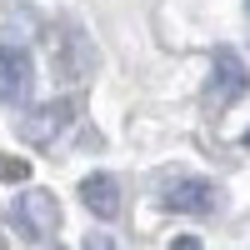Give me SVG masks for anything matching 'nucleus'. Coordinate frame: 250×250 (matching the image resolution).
I'll list each match as a JSON object with an SVG mask.
<instances>
[{"label": "nucleus", "instance_id": "f257e3e1", "mask_svg": "<svg viewBox=\"0 0 250 250\" xmlns=\"http://www.w3.org/2000/svg\"><path fill=\"white\" fill-rule=\"evenodd\" d=\"M10 220H15V230L25 235V240H50L60 230V200L55 190H45V185H30V190H20L15 205H10Z\"/></svg>", "mask_w": 250, "mask_h": 250}, {"label": "nucleus", "instance_id": "f03ea898", "mask_svg": "<svg viewBox=\"0 0 250 250\" xmlns=\"http://www.w3.org/2000/svg\"><path fill=\"white\" fill-rule=\"evenodd\" d=\"M215 195H220V190H215L205 175L175 170V175L160 180V210H170V215H210V210H215Z\"/></svg>", "mask_w": 250, "mask_h": 250}, {"label": "nucleus", "instance_id": "7ed1b4c3", "mask_svg": "<svg viewBox=\"0 0 250 250\" xmlns=\"http://www.w3.org/2000/svg\"><path fill=\"white\" fill-rule=\"evenodd\" d=\"M30 85H35V60H30V50L0 40V105L20 110L30 100Z\"/></svg>", "mask_w": 250, "mask_h": 250}, {"label": "nucleus", "instance_id": "20e7f679", "mask_svg": "<svg viewBox=\"0 0 250 250\" xmlns=\"http://www.w3.org/2000/svg\"><path fill=\"white\" fill-rule=\"evenodd\" d=\"M245 85H250L245 60H240L230 45H215V55H210V90H205V100L220 110V105H230V100H240Z\"/></svg>", "mask_w": 250, "mask_h": 250}, {"label": "nucleus", "instance_id": "39448f33", "mask_svg": "<svg viewBox=\"0 0 250 250\" xmlns=\"http://www.w3.org/2000/svg\"><path fill=\"white\" fill-rule=\"evenodd\" d=\"M75 110H80V100L75 95H60V100H45L40 110H30V115H20V135H25L30 145H50L65 125L75 120Z\"/></svg>", "mask_w": 250, "mask_h": 250}, {"label": "nucleus", "instance_id": "423d86ee", "mask_svg": "<svg viewBox=\"0 0 250 250\" xmlns=\"http://www.w3.org/2000/svg\"><path fill=\"white\" fill-rule=\"evenodd\" d=\"M80 205H85L95 220H115V215L125 210V200H120V180L105 175V170L85 175V180H80Z\"/></svg>", "mask_w": 250, "mask_h": 250}, {"label": "nucleus", "instance_id": "0eeeda50", "mask_svg": "<svg viewBox=\"0 0 250 250\" xmlns=\"http://www.w3.org/2000/svg\"><path fill=\"white\" fill-rule=\"evenodd\" d=\"M0 175H5L10 185H15V180H25V175H30V160H15V155H5V160H0Z\"/></svg>", "mask_w": 250, "mask_h": 250}, {"label": "nucleus", "instance_id": "6e6552de", "mask_svg": "<svg viewBox=\"0 0 250 250\" xmlns=\"http://www.w3.org/2000/svg\"><path fill=\"white\" fill-rule=\"evenodd\" d=\"M85 250H115V240H110L105 230H90V235H85Z\"/></svg>", "mask_w": 250, "mask_h": 250}, {"label": "nucleus", "instance_id": "1a4fd4ad", "mask_svg": "<svg viewBox=\"0 0 250 250\" xmlns=\"http://www.w3.org/2000/svg\"><path fill=\"white\" fill-rule=\"evenodd\" d=\"M170 250H200V240H195V235H175Z\"/></svg>", "mask_w": 250, "mask_h": 250}, {"label": "nucleus", "instance_id": "9d476101", "mask_svg": "<svg viewBox=\"0 0 250 250\" xmlns=\"http://www.w3.org/2000/svg\"><path fill=\"white\" fill-rule=\"evenodd\" d=\"M240 145H245V150H250V130H245V135H240Z\"/></svg>", "mask_w": 250, "mask_h": 250}]
</instances>
